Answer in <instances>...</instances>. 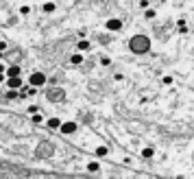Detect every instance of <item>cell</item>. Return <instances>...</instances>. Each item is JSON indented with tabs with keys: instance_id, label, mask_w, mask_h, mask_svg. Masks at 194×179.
I'll return each mask as SVG.
<instances>
[{
	"instance_id": "cell-5",
	"label": "cell",
	"mask_w": 194,
	"mask_h": 179,
	"mask_svg": "<svg viewBox=\"0 0 194 179\" xmlns=\"http://www.w3.org/2000/svg\"><path fill=\"white\" fill-rule=\"evenodd\" d=\"M7 88L20 90L22 88V79H20V77H7Z\"/></svg>"
},
{
	"instance_id": "cell-16",
	"label": "cell",
	"mask_w": 194,
	"mask_h": 179,
	"mask_svg": "<svg viewBox=\"0 0 194 179\" xmlns=\"http://www.w3.org/2000/svg\"><path fill=\"white\" fill-rule=\"evenodd\" d=\"M20 13H22V15H29V13H31V7H26V4L20 7Z\"/></svg>"
},
{
	"instance_id": "cell-10",
	"label": "cell",
	"mask_w": 194,
	"mask_h": 179,
	"mask_svg": "<svg viewBox=\"0 0 194 179\" xmlns=\"http://www.w3.org/2000/svg\"><path fill=\"white\" fill-rule=\"evenodd\" d=\"M55 9H57V4H55V2H44V7H42V11H44V13H52Z\"/></svg>"
},
{
	"instance_id": "cell-15",
	"label": "cell",
	"mask_w": 194,
	"mask_h": 179,
	"mask_svg": "<svg viewBox=\"0 0 194 179\" xmlns=\"http://www.w3.org/2000/svg\"><path fill=\"white\" fill-rule=\"evenodd\" d=\"M87 171H90V173H98V171H100V166H98L96 162H92V164H87Z\"/></svg>"
},
{
	"instance_id": "cell-18",
	"label": "cell",
	"mask_w": 194,
	"mask_h": 179,
	"mask_svg": "<svg viewBox=\"0 0 194 179\" xmlns=\"http://www.w3.org/2000/svg\"><path fill=\"white\" fill-rule=\"evenodd\" d=\"M7 50V42H0V52H4Z\"/></svg>"
},
{
	"instance_id": "cell-19",
	"label": "cell",
	"mask_w": 194,
	"mask_h": 179,
	"mask_svg": "<svg viewBox=\"0 0 194 179\" xmlns=\"http://www.w3.org/2000/svg\"><path fill=\"white\" fill-rule=\"evenodd\" d=\"M4 77H7V74H4V72H0V83L4 81Z\"/></svg>"
},
{
	"instance_id": "cell-8",
	"label": "cell",
	"mask_w": 194,
	"mask_h": 179,
	"mask_svg": "<svg viewBox=\"0 0 194 179\" xmlns=\"http://www.w3.org/2000/svg\"><path fill=\"white\" fill-rule=\"evenodd\" d=\"M48 129H61V118H48Z\"/></svg>"
},
{
	"instance_id": "cell-13",
	"label": "cell",
	"mask_w": 194,
	"mask_h": 179,
	"mask_svg": "<svg viewBox=\"0 0 194 179\" xmlns=\"http://www.w3.org/2000/svg\"><path fill=\"white\" fill-rule=\"evenodd\" d=\"M153 153H155V151H153V146H146L144 151H142V157H146V160H148V157H153Z\"/></svg>"
},
{
	"instance_id": "cell-20",
	"label": "cell",
	"mask_w": 194,
	"mask_h": 179,
	"mask_svg": "<svg viewBox=\"0 0 194 179\" xmlns=\"http://www.w3.org/2000/svg\"><path fill=\"white\" fill-rule=\"evenodd\" d=\"M4 70H7V66H2V63H0V72H4Z\"/></svg>"
},
{
	"instance_id": "cell-21",
	"label": "cell",
	"mask_w": 194,
	"mask_h": 179,
	"mask_svg": "<svg viewBox=\"0 0 194 179\" xmlns=\"http://www.w3.org/2000/svg\"><path fill=\"white\" fill-rule=\"evenodd\" d=\"M0 59H2V52H0Z\"/></svg>"
},
{
	"instance_id": "cell-2",
	"label": "cell",
	"mask_w": 194,
	"mask_h": 179,
	"mask_svg": "<svg viewBox=\"0 0 194 179\" xmlns=\"http://www.w3.org/2000/svg\"><path fill=\"white\" fill-rule=\"evenodd\" d=\"M146 46H148V42H146L144 37H138V40H133V42H131V48H133L135 52H144Z\"/></svg>"
},
{
	"instance_id": "cell-12",
	"label": "cell",
	"mask_w": 194,
	"mask_h": 179,
	"mask_svg": "<svg viewBox=\"0 0 194 179\" xmlns=\"http://www.w3.org/2000/svg\"><path fill=\"white\" fill-rule=\"evenodd\" d=\"M31 120H33V122H35V125H42V122H44V116H42V114H37V111H35V114H33V116H31Z\"/></svg>"
},
{
	"instance_id": "cell-3",
	"label": "cell",
	"mask_w": 194,
	"mask_h": 179,
	"mask_svg": "<svg viewBox=\"0 0 194 179\" xmlns=\"http://www.w3.org/2000/svg\"><path fill=\"white\" fill-rule=\"evenodd\" d=\"M107 31H111V33H116V31H120L122 29V20H118V18H111V20H107Z\"/></svg>"
},
{
	"instance_id": "cell-17",
	"label": "cell",
	"mask_w": 194,
	"mask_h": 179,
	"mask_svg": "<svg viewBox=\"0 0 194 179\" xmlns=\"http://www.w3.org/2000/svg\"><path fill=\"white\" fill-rule=\"evenodd\" d=\"M144 15L148 18V20H153V18H155V9H148V11H146Z\"/></svg>"
},
{
	"instance_id": "cell-6",
	"label": "cell",
	"mask_w": 194,
	"mask_h": 179,
	"mask_svg": "<svg viewBox=\"0 0 194 179\" xmlns=\"http://www.w3.org/2000/svg\"><path fill=\"white\" fill-rule=\"evenodd\" d=\"M4 74H7V77H20V66H9V68L4 70Z\"/></svg>"
},
{
	"instance_id": "cell-9",
	"label": "cell",
	"mask_w": 194,
	"mask_h": 179,
	"mask_svg": "<svg viewBox=\"0 0 194 179\" xmlns=\"http://www.w3.org/2000/svg\"><path fill=\"white\" fill-rule=\"evenodd\" d=\"M76 48H79L81 52H87V50H90L92 46H90V42H87V40H79V44H76Z\"/></svg>"
},
{
	"instance_id": "cell-1",
	"label": "cell",
	"mask_w": 194,
	"mask_h": 179,
	"mask_svg": "<svg viewBox=\"0 0 194 179\" xmlns=\"http://www.w3.org/2000/svg\"><path fill=\"white\" fill-rule=\"evenodd\" d=\"M29 83H31L33 88H44V85H46V74L37 70V72H33V74L29 77Z\"/></svg>"
},
{
	"instance_id": "cell-4",
	"label": "cell",
	"mask_w": 194,
	"mask_h": 179,
	"mask_svg": "<svg viewBox=\"0 0 194 179\" xmlns=\"http://www.w3.org/2000/svg\"><path fill=\"white\" fill-rule=\"evenodd\" d=\"M74 131H76V122H72V120H68V122H61V133L72 135Z\"/></svg>"
},
{
	"instance_id": "cell-11",
	"label": "cell",
	"mask_w": 194,
	"mask_h": 179,
	"mask_svg": "<svg viewBox=\"0 0 194 179\" xmlns=\"http://www.w3.org/2000/svg\"><path fill=\"white\" fill-rule=\"evenodd\" d=\"M18 96H20V92H18V90H11V88H9V92H7V100H15Z\"/></svg>"
},
{
	"instance_id": "cell-7",
	"label": "cell",
	"mask_w": 194,
	"mask_h": 179,
	"mask_svg": "<svg viewBox=\"0 0 194 179\" xmlns=\"http://www.w3.org/2000/svg\"><path fill=\"white\" fill-rule=\"evenodd\" d=\"M70 63H72V66H81V63H83V55H81V50H79L76 55L70 57Z\"/></svg>"
},
{
	"instance_id": "cell-14",
	"label": "cell",
	"mask_w": 194,
	"mask_h": 179,
	"mask_svg": "<svg viewBox=\"0 0 194 179\" xmlns=\"http://www.w3.org/2000/svg\"><path fill=\"white\" fill-rule=\"evenodd\" d=\"M107 153H109V151H107V146H98V149H96V155H98V157H105Z\"/></svg>"
}]
</instances>
